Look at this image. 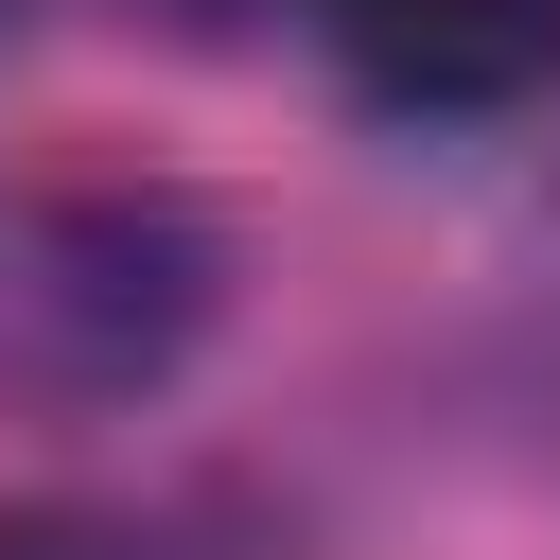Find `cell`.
Wrapping results in <instances>:
<instances>
[{"instance_id": "1", "label": "cell", "mask_w": 560, "mask_h": 560, "mask_svg": "<svg viewBox=\"0 0 560 560\" xmlns=\"http://www.w3.org/2000/svg\"><path fill=\"white\" fill-rule=\"evenodd\" d=\"M228 315V228L175 175H0V420H140Z\"/></svg>"}, {"instance_id": "2", "label": "cell", "mask_w": 560, "mask_h": 560, "mask_svg": "<svg viewBox=\"0 0 560 560\" xmlns=\"http://www.w3.org/2000/svg\"><path fill=\"white\" fill-rule=\"evenodd\" d=\"M350 88L402 122H508L560 88V0H315Z\"/></svg>"}, {"instance_id": "3", "label": "cell", "mask_w": 560, "mask_h": 560, "mask_svg": "<svg viewBox=\"0 0 560 560\" xmlns=\"http://www.w3.org/2000/svg\"><path fill=\"white\" fill-rule=\"evenodd\" d=\"M0 560H158V542H122L105 508H0Z\"/></svg>"}]
</instances>
